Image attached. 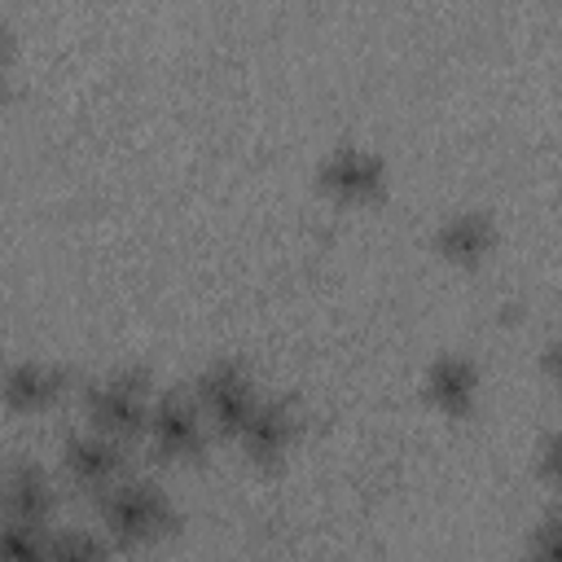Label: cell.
Returning <instances> with one entry per match:
<instances>
[{"instance_id": "cell-9", "label": "cell", "mask_w": 562, "mask_h": 562, "mask_svg": "<svg viewBox=\"0 0 562 562\" xmlns=\"http://www.w3.org/2000/svg\"><path fill=\"white\" fill-rule=\"evenodd\" d=\"M0 514L31 522V527H48L57 514V483L53 474L35 461V457H13L0 465Z\"/></svg>"}, {"instance_id": "cell-16", "label": "cell", "mask_w": 562, "mask_h": 562, "mask_svg": "<svg viewBox=\"0 0 562 562\" xmlns=\"http://www.w3.org/2000/svg\"><path fill=\"white\" fill-rule=\"evenodd\" d=\"M13 57V26L0 18V70H4V61Z\"/></svg>"}, {"instance_id": "cell-7", "label": "cell", "mask_w": 562, "mask_h": 562, "mask_svg": "<svg viewBox=\"0 0 562 562\" xmlns=\"http://www.w3.org/2000/svg\"><path fill=\"white\" fill-rule=\"evenodd\" d=\"M66 386H70L66 369L48 356H18L0 369V404L18 417L48 413L66 395Z\"/></svg>"}, {"instance_id": "cell-1", "label": "cell", "mask_w": 562, "mask_h": 562, "mask_svg": "<svg viewBox=\"0 0 562 562\" xmlns=\"http://www.w3.org/2000/svg\"><path fill=\"white\" fill-rule=\"evenodd\" d=\"M79 400H83L88 430H101L119 443H132L145 430V417L154 404V378L140 364H114V369L92 373L83 382Z\"/></svg>"}, {"instance_id": "cell-5", "label": "cell", "mask_w": 562, "mask_h": 562, "mask_svg": "<svg viewBox=\"0 0 562 562\" xmlns=\"http://www.w3.org/2000/svg\"><path fill=\"white\" fill-rule=\"evenodd\" d=\"M386 158L364 140H338L316 162V184L338 206H369L386 189Z\"/></svg>"}, {"instance_id": "cell-4", "label": "cell", "mask_w": 562, "mask_h": 562, "mask_svg": "<svg viewBox=\"0 0 562 562\" xmlns=\"http://www.w3.org/2000/svg\"><path fill=\"white\" fill-rule=\"evenodd\" d=\"M140 439L149 443V452L158 461H198L206 452L211 426L189 386H162V391H154Z\"/></svg>"}, {"instance_id": "cell-11", "label": "cell", "mask_w": 562, "mask_h": 562, "mask_svg": "<svg viewBox=\"0 0 562 562\" xmlns=\"http://www.w3.org/2000/svg\"><path fill=\"white\" fill-rule=\"evenodd\" d=\"M430 241L452 268H479L496 250V220L483 206H457L435 224Z\"/></svg>"}, {"instance_id": "cell-10", "label": "cell", "mask_w": 562, "mask_h": 562, "mask_svg": "<svg viewBox=\"0 0 562 562\" xmlns=\"http://www.w3.org/2000/svg\"><path fill=\"white\" fill-rule=\"evenodd\" d=\"M422 395L430 400V408H439L443 417H465L474 413L479 395H483V373L474 364V356L465 351H439L426 373H422Z\"/></svg>"}, {"instance_id": "cell-13", "label": "cell", "mask_w": 562, "mask_h": 562, "mask_svg": "<svg viewBox=\"0 0 562 562\" xmlns=\"http://www.w3.org/2000/svg\"><path fill=\"white\" fill-rule=\"evenodd\" d=\"M48 553V527H31L0 514V562H44Z\"/></svg>"}, {"instance_id": "cell-12", "label": "cell", "mask_w": 562, "mask_h": 562, "mask_svg": "<svg viewBox=\"0 0 562 562\" xmlns=\"http://www.w3.org/2000/svg\"><path fill=\"white\" fill-rule=\"evenodd\" d=\"M44 562H110V549L105 536H97L92 527H48Z\"/></svg>"}, {"instance_id": "cell-6", "label": "cell", "mask_w": 562, "mask_h": 562, "mask_svg": "<svg viewBox=\"0 0 562 562\" xmlns=\"http://www.w3.org/2000/svg\"><path fill=\"white\" fill-rule=\"evenodd\" d=\"M61 474L70 479V487L101 496L127 474V443L83 426L61 443Z\"/></svg>"}, {"instance_id": "cell-2", "label": "cell", "mask_w": 562, "mask_h": 562, "mask_svg": "<svg viewBox=\"0 0 562 562\" xmlns=\"http://www.w3.org/2000/svg\"><path fill=\"white\" fill-rule=\"evenodd\" d=\"M97 501H101L105 536L114 544H123V549H149V544H158L162 536L176 531V505H171V496H167V487L158 479L123 474Z\"/></svg>"}, {"instance_id": "cell-3", "label": "cell", "mask_w": 562, "mask_h": 562, "mask_svg": "<svg viewBox=\"0 0 562 562\" xmlns=\"http://www.w3.org/2000/svg\"><path fill=\"white\" fill-rule=\"evenodd\" d=\"M189 391H193V400H198V408H202L211 435H228V439L241 430V422L250 417V408H255L259 395H263L255 369H250L246 360H237V356H215V360H206V364L198 369V378L189 382Z\"/></svg>"}, {"instance_id": "cell-15", "label": "cell", "mask_w": 562, "mask_h": 562, "mask_svg": "<svg viewBox=\"0 0 562 562\" xmlns=\"http://www.w3.org/2000/svg\"><path fill=\"white\" fill-rule=\"evenodd\" d=\"M536 470H540V479H544V483H553V474H558V435H553V430H544V435H540Z\"/></svg>"}, {"instance_id": "cell-8", "label": "cell", "mask_w": 562, "mask_h": 562, "mask_svg": "<svg viewBox=\"0 0 562 562\" xmlns=\"http://www.w3.org/2000/svg\"><path fill=\"white\" fill-rule=\"evenodd\" d=\"M241 457L255 465H277L285 461V452L299 439V408L285 395H259V404L250 408V417L241 422V430L233 435Z\"/></svg>"}, {"instance_id": "cell-14", "label": "cell", "mask_w": 562, "mask_h": 562, "mask_svg": "<svg viewBox=\"0 0 562 562\" xmlns=\"http://www.w3.org/2000/svg\"><path fill=\"white\" fill-rule=\"evenodd\" d=\"M518 562H558V514H544L527 531V540L518 549Z\"/></svg>"}]
</instances>
